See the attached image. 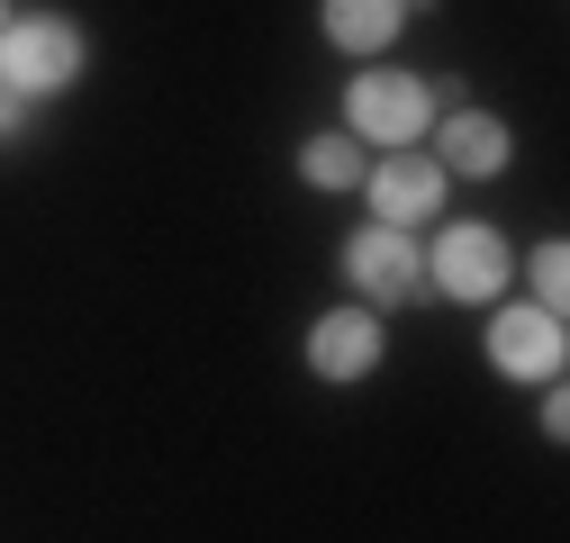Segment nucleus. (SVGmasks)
Masks as SVG:
<instances>
[{
	"label": "nucleus",
	"instance_id": "1",
	"mask_svg": "<svg viewBox=\"0 0 570 543\" xmlns=\"http://www.w3.org/2000/svg\"><path fill=\"white\" fill-rule=\"evenodd\" d=\"M82 73H91V28L73 10H10V28H0V91H19L37 109V100L82 91Z\"/></svg>",
	"mask_w": 570,
	"mask_h": 543
},
{
	"label": "nucleus",
	"instance_id": "2",
	"mask_svg": "<svg viewBox=\"0 0 570 543\" xmlns=\"http://www.w3.org/2000/svg\"><path fill=\"white\" fill-rule=\"evenodd\" d=\"M425 290H435L444 308H498V299L517 290L508 227H489V218H435V236H425Z\"/></svg>",
	"mask_w": 570,
	"mask_h": 543
},
{
	"label": "nucleus",
	"instance_id": "3",
	"mask_svg": "<svg viewBox=\"0 0 570 543\" xmlns=\"http://www.w3.org/2000/svg\"><path fill=\"white\" fill-rule=\"evenodd\" d=\"M363 155H399V146H425L435 127V82L407 73V63H353L344 82V118H335Z\"/></svg>",
	"mask_w": 570,
	"mask_h": 543
},
{
	"label": "nucleus",
	"instance_id": "4",
	"mask_svg": "<svg viewBox=\"0 0 570 543\" xmlns=\"http://www.w3.org/2000/svg\"><path fill=\"white\" fill-rule=\"evenodd\" d=\"M480 363L508 381V389H543V381H561L570 372V317H552V308H534V299H498L489 308V326H480Z\"/></svg>",
	"mask_w": 570,
	"mask_h": 543
},
{
	"label": "nucleus",
	"instance_id": "5",
	"mask_svg": "<svg viewBox=\"0 0 570 543\" xmlns=\"http://www.w3.org/2000/svg\"><path fill=\"white\" fill-rule=\"evenodd\" d=\"M335 272H344V290L363 308H381V317L407 308V299H425V245L407 227H381V218H363L335 245Z\"/></svg>",
	"mask_w": 570,
	"mask_h": 543
},
{
	"label": "nucleus",
	"instance_id": "6",
	"mask_svg": "<svg viewBox=\"0 0 570 543\" xmlns=\"http://www.w3.org/2000/svg\"><path fill=\"white\" fill-rule=\"evenodd\" d=\"M299 363H308V381H326V389L372 381V372L390 363V317H381V308H363V299L317 308V317H308V335H299Z\"/></svg>",
	"mask_w": 570,
	"mask_h": 543
},
{
	"label": "nucleus",
	"instance_id": "7",
	"mask_svg": "<svg viewBox=\"0 0 570 543\" xmlns=\"http://www.w3.org/2000/svg\"><path fill=\"white\" fill-rule=\"evenodd\" d=\"M363 199H372V218L381 227H435L444 218V199H453V172L425 155V146H399V155H372V172H363Z\"/></svg>",
	"mask_w": 570,
	"mask_h": 543
},
{
	"label": "nucleus",
	"instance_id": "8",
	"mask_svg": "<svg viewBox=\"0 0 570 543\" xmlns=\"http://www.w3.org/2000/svg\"><path fill=\"white\" fill-rule=\"evenodd\" d=\"M425 155H435L453 181H498V172L517 164V127L498 118V109H480V100H462V109H435Z\"/></svg>",
	"mask_w": 570,
	"mask_h": 543
},
{
	"label": "nucleus",
	"instance_id": "9",
	"mask_svg": "<svg viewBox=\"0 0 570 543\" xmlns=\"http://www.w3.org/2000/svg\"><path fill=\"white\" fill-rule=\"evenodd\" d=\"M407 19H416V0H317V37L335 55H363V63H381L407 37Z\"/></svg>",
	"mask_w": 570,
	"mask_h": 543
},
{
	"label": "nucleus",
	"instance_id": "10",
	"mask_svg": "<svg viewBox=\"0 0 570 543\" xmlns=\"http://www.w3.org/2000/svg\"><path fill=\"white\" fill-rule=\"evenodd\" d=\"M363 172H372V155L353 146L344 127H317L308 146H299V181H308V190H335V199H353V190H363Z\"/></svg>",
	"mask_w": 570,
	"mask_h": 543
},
{
	"label": "nucleus",
	"instance_id": "11",
	"mask_svg": "<svg viewBox=\"0 0 570 543\" xmlns=\"http://www.w3.org/2000/svg\"><path fill=\"white\" fill-rule=\"evenodd\" d=\"M517 272H525V299H534V308L570 317V245H561V236H534V245L517 254Z\"/></svg>",
	"mask_w": 570,
	"mask_h": 543
},
{
	"label": "nucleus",
	"instance_id": "12",
	"mask_svg": "<svg viewBox=\"0 0 570 543\" xmlns=\"http://www.w3.org/2000/svg\"><path fill=\"white\" fill-rule=\"evenodd\" d=\"M534 426H543V444H561V435H570V389H561V381H543V407H534Z\"/></svg>",
	"mask_w": 570,
	"mask_h": 543
},
{
	"label": "nucleus",
	"instance_id": "13",
	"mask_svg": "<svg viewBox=\"0 0 570 543\" xmlns=\"http://www.w3.org/2000/svg\"><path fill=\"white\" fill-rule=\"evenodd\" d=\"M0 28H10V0H0Z\"/></svg>",
	"mask_w": 570,
	"mask_h": 543
}]
</instances>
